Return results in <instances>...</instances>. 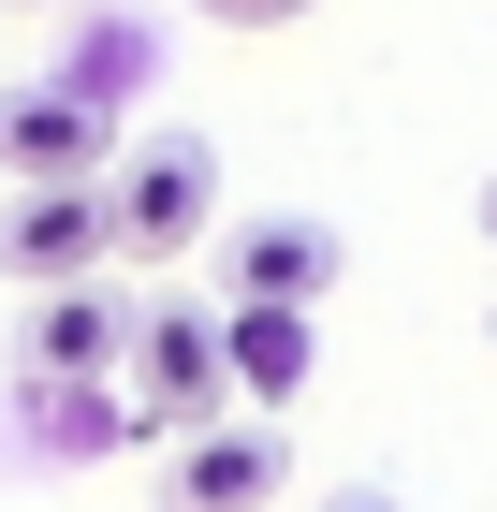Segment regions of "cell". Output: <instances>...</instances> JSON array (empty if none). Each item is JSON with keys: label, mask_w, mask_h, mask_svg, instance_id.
I'll return each instance as SVG.
<instances>
[{"label": "cell", "mask_w": 497, "mask_h": 512, "mask_svg": "<svg viewBox=\"0 0 497 512\" xmlns=\"http://www.w3.org/2000/svg\"><path fill=\"white\" fill-rule=\"evenodd\" d=\"M147 74H161V30H147V15H132V0H74L59 88H88L103 118H132V103H147Z\"/></svg>", "instance_id": "obj_9"}, {"label": "cell", "mask_w": 497, "mask_h": 512, "mask_svg": "<svg viewBox=\"0 0 497 512\" xmlns=\"http://www.w3.org/2000/svg\"><path fill=\"white\" fill-rule=\"evenodd\" d=\"M483 249H497V176H483Z\"/></svg>", "instance_id": "obj_13"}, {"label": "cell", "mask_w": 497, "mask_h": 512, "mask_svg": "<svg viewBox=\"0 0 497 512\" xmlns=\"http://www.w3.org/2000/svg\"><path fill=\"white\" fill-rule=\"evenodd\" d=\"M0 15H74V0H0Z\"/></svg>", "instance_id": "obj_11"}, {"label": "cell", "mask_w": 497, "mask_h": 512, "mask_svg": "<svg viewBox=\"0 0 497 512\" xmlns=\"http://www.w3.org/2000/svg\"><path fill=\"white\" fill-rule=\"evenodd\" d=\"M117 395H132V425L147 439H191L234 410V366H220V308H147L132 322V366H117Z\"/></svg>", "instance_id": "obj_3"}, {"label": "cell", "mask_w": 497, "mask_h": 512, "mask_svg": "<svg viewBox=\"0 0 497 512\" xmlns=\"http://www.w3.org/2000/svg\"><path fill=\"white\" fill-rule=\"evenodd\" d=\"M0 278H15V293L117 278V205H103V176H15V191H0Z\"/></svg>", "instance_id": "obj_2"}, {"label": "cell", "mask_w": 497, "mask_h": 512, "mask_svg": "<svg viewBox=\"0 0 497 512\" xmlns=\"http://www.w3.org/2000/svg\"><path fill=\"white\" fill-rule=\"evenodd\" d=\"M293 498V439L264 410H220V425L161 439V512H278Z\"/></svg>", "instance_id": "obj_4"}, {"label": "cell", "mask_w": 497, "mask_h": 512, "mask_svg": "<svg viewBox=\"0 0 497 512\" xmlns=\"http://www.w3.org/2000/svg\"><path fill=\"white\" fill-rule=\"evenodd\" d=\"M103 205H117V278L191 264V249L220 235V147H205V132H147V147L103 176Z\"/></svg>", "instance_id": "obj_1"}, {"label": "cell", "mask_w": 497, "mask_h": 512, "mask_svg": "<svg viewBox=\"0 0 497 512\" xmlns=\"http://www.w3.org/2000/svg\"><path fill=\"white\" fill-rule=\"evenodd\" d=\"M205 249H220V293H264V308H322L337 293V220H307V205H249Z\"/></svg>", "instance_id": "obj_6"}, {"label": "cell", "mask_w": 497, "mask_h": 512, "mask_svg": "<svg viewBox=\"0 0 497 512\" xmlns=\"http://www.w3.org/2000/svg\"><path fill=\"white\" fill-rule=\"evenodd\" d=\"M0 176H117V118L59 74H15L0 88Z\"/></svg>", "instance_id": "obj_7"}, {"label": "cell", "mask_w": 497, "mask_h": 512, "mask_svg": "<svg viewBox=\"0 0 497 512\" xmlns=\"http://www.w3.org/2000/svg\"><path fill=\"white\" fill-rule=\"evenodd\" d=\"M220 366H234V410H293V395H307V366H322V308L220 293Z\"/></svg>", "instance_id": "obj_8"}, {"label": "cell", "mask_w": 497, "mask_h": 512, "mask_svg": "<svg viewBox=\"0 0 497 512\" xmlns=\"http://www.w3.org/2000/svg\"><path fill=\"white\" fill-rule=\"evenodd\" d=\"M337 512H395V498H366V483H351V498H337Z\"/></svg>", "instance_id": "obj_12"}, {"label": "cell", "mask_w": 497, "mask_h": 512, "mask_svg": "<svg viewBox=\"0 0 497 512\" xmlns=\"http://www.w3.org/2000/svg\"><path fill=\"white\" fill-rule=\"evenodd\" d=\"M483 337H497V308H483Z\"/></svg>", "instance_id": "obj_14"}, {"label": "cell", "mask_w": 497, "mask_h": 512, "mask_svg": "<svg viewBox=\"0 0 497 512\" xmlns=\"http://www.w3.org/2000/svg\"><path fill=\"white\" fill-rule=\"evenodd\" d=\"M132 322H147V293L59 278V293H30V322H15V381H117V366H132Z\"/></svg>", "instance_id": "obj_5"}, {"label": "cell", "mask_w": 497, "mask_h": 512, "mask_svg": "<svg viewBox=\"0 0 497 512\" xmlns=\"http://www.w3.org/2000/svg\"><path fill=\"white\" fill-rule=\"evenodd\" d=\"M205 30H293V15H322V0H191Z\"/></svg>", "instance_id": "obj_10"}]
</instances>
